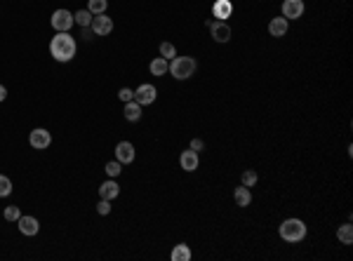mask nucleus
<instances>
[{
  "mask_svg": "<svg viewBox=\"0 0 353 261\" xmlns=\"http://www.w3.org/2000/svg\"><path fill=\"white\" fill-rule=\"evenodd\" d=\"M73 15H71L69 10H57L52 12V29L57 33H69L73 29Z\"/></svg>",
  "mask_w": 353,
  "mask_h": 261,
  "instance_id": "4",
  "label": "nucleus"
},
{
  "mask_svg": "<svg viewBox=\"0 0 353 261\" xmlns=\"http://www.w3.org/2000/svg\"><path fill=\"white\" fill-rule=\"evenodd\" d=\"M233 200H236V205H238V207H247V205L252 202L250 186H238V188H236V193H233Z\"/></svg>",
  "mask_w": 353,
  "mask_h": 261,
  "instance_id": "15",
  "label": "nucleus"
},
{
  "mask_svg": "<svg viewBox=\"0 0 353 261\" xmlns=\"http://www.w3.org/2000/svg\"><path fill=\"white\" fill-rule=\"evenodd\" d=\"M108 8V0H90L87 3V10L92 12V15H104Z\"/></svg>",
  "mask_w": 353,
  "mask_h": 261,
  "instance_id": "22",
  "label": "nucleus"
},
{
  "mask_svg": "<svg viewBox=\"0 0 353 261\" xmlns=\"http://www.w3.org/2000/svg\"><path fill=\"white\" fill-rule=\"evenodd\" d=\"M198 153L196 151H191V148H186L184 153L179 155V165H182V169H186V172H196L198 169Z\"/></svg>",
  "mask_w": 353,
  "mask_h": 261,
  "instance_id": "14",
  "label": "nucleus"
},
{
  "mask_svg": "<svg viewBox=\"0 0 353 261\" xmlns=\"http://www.w3.org/2000/svg\"><path fill=\"white\" fill-rule=\"evenodd\" d=\"M78 52V45H76V38L71 36V33H57L50 43V54H52L57 62H71Z\"/></svg>",
  "mask_w": 353,
  "mask_h": 261,
  "instance_id": "1",
  "label": "nucleus"
},
{
  "mask_svg": "<svg viewBox=\"0 0 353 261\" xmlns=\"http://www.w3.org/2000/svg\"><path fill=\"white\" fill-rule=\"evenodd\" d=\"M287 29H290V19H285L283 15L271 19V24H269V33L273 38H283L285 33H287Z\"/></svg>",
  "mask_w": 353,
  "mask_h": 261,
  "instance_id": "13",
  "label": "nucleus"
},
{
  "mask_svg": "<svg viewBox=\"0 0 353 261\" xmlns=\"http://www.w3.org/2000/svg\"><path fill=\"white\" fill-rule=\"evenodd\" d=\"M19 230H22L24 235H38V230H40V223H38V219L36 216H19Z\"/></svg>",
  "mask_w": 353,
  "mask_h": 261,
  "instance_id": "12",
  "label": "nucleus"
},
{
  "mask_svg": "<svg viewBox=\"0 0 353 261\" xmlns=\"http://www.w3.org/2000/svg\"><path fill=\"white\" fill-rule=\"evenodd\" d=\"M257 179H259V174H257L254 169H245L243 177H240V181H243V186H254L257 184Z\"/></svg>",
  "mask_w": 353,
  "mask_h": 261,
  "instance_id": "24",
  "label": "nucleus"
},
{
  "mask_svg": "<svg viewBox=\"0 0 353 261\" xmlns=\"http://www.w3.org/2000/svg\"><path fill=\"white\" fill-rule=\"evenodd\" d=\"M191 151H196V153H198V151H203V148H205V144H203V139H193L191 141Z\"/></svg>",
  "mask_w": 353,
  "mask_h": 261,
  "instance_id": "30",
  "label": "nucleus"
},
{
  "mask_svg": "<svg viewBox=\"0 0 353 261\" xmlns=\"http://www.w3.org/2000/svg\"><path fill=\"white\" fill-rule=\"evenodd\" d=\"M212 12H215V17L219 19V22H224V19H229V15L233 12V5H231L229 0H217Z\"/></svg>",
  "mask_w": 353,
  "mask_h": 261,
  "instance_id": "17",
  "label": "nucleus"
},
{
  "mask_svg": "<svg viewBox=\"0 0 353 261\" xmlns=\"http://www.w3.org/2000/svg\"><path fill=\"white\" fill-rule=\"evenodd\" d=\"M278 233H280V238L285 242H301V240L306 238V223L301 221V219H285L280 223Z\"/></svg>",
  "mask_w": 353,
  "mask_h": 261,
  "instance_id": "2",
  "label": "nucleus"
},
{
  "mask_svg": "<svg viewBox=\"0 0 353 261\" xmlns=\"http://www.w3.org/2000/svg\"><path fill=\"white\" fill-rule=\"evenodd\" d=\"M5 219L8 221H19V216H22V209L17 207V205H10V207H5Z\"/></svg>",
  "mask_w": 353,
  "mask_h": 261,
  "instance_id": "27",
  "label": "nucleus"
},
{
  "mask_svg": "<svg viewBox=\"0 0 353 261\" xmlns=\"http://www.w3.org/2000/svg\"><path fill=\"white\" fill-rule=\"evenodd\" d=\"M125 120H130V123H137L139 118H141V104H137V101L132 99L125 104Z\"/></svg>",
  "mask_w": 353,
  "mask_h": 261,
  "instance_id": "18",
  "label": "nucleus"
},
{
  "mask_svg": "<svg viewBox=\"0 0 353 261\" xmlns=\"http://www.w3.org/2000/svg\"><path fill=\"white\" fill-rule=\"evenodd\" d=\"M90 29H92L94 36H108V33H113V19L106 15H94L92 24H90Z\"/></svg>",
  "mask_w": 353,
  "mask_h": 261,
  "instance_id": "5",
  "label": "nucleus"
},
{
  "mask_svg": "<svg viewBox=\"0 0 353 261\" xmlns=\"http://www.w3.org/2000/svg\"><path fill=\"white\" fill-rule=\"evenodd\" d=\"M118 97H120V99H123L125 104H127V101H132V99H134V92H132L130 87H123V90L118 92Z\"/></svg>",
  "mask_w": 353,
  "mask_h": 261,
  "instance_id": "29",
  "label": "nucleus"
},
{
  "mask_svg": "<svg viewBox=\"0 0 353 261\" xmlns=\"http://www.w3.org/2000/svg\"><path fill=\"white\" fill-rule=\"evenodd\" d=\"M5 99H8V87L0 85V101H5Z\"/></svg>",
  "mask_w": 353,
  "mask_h": 261,
  "instance_id": "31",
  "label": "nucleus"
},
{
  "mask_svg": "<svg viewBox=\"0 0 353 261\" xmlns=\"http://www.w3.org/2000/svg\"><path fill=\"white\" fill-rule=\"evenodd\" d=\"M29 141H31L33 148L43 151V148H47L50 144H52V134H50L47 130H43V127H36V130L29 134Z\"/></svg>",
  "mask_w": 353,
  "mask_h": 261,
  "instance_id": "7",
  "label": "nucleus"
},
{
  "mask_svg": "<svg viewBox=\"0 0 353 261\" xmlns=\"http://www.w3.org/2000/svg\"><path fill=\"white\" fill-rule=\"evenodd\" d=\"M208 26L217 43H229L231 40V26L226 22H208Z\"/></svg>",
  "mask_w": 353,
  "mask_h": 261,
  "instance_id": "8",
  "label": "nucleus"
},
{
  "mask_svg": "<svg viewBox=\"0 0 353 261\" xmlns=\"http://www.w3.org/2000/svg\"><path fill=\"white\" fill-rule=\"evenodd\" d=\"M155 97H158V90H155L153 85H139L137 90H134V101H137V104H141V106L153 104Z\"/></svg>",
  "mask_w": 353,
  "mask_h": 261,
  "instance_id": "6",
  "label": "nucleus"
},
{
  "mask_svg": "<svg viewBox=\"0 0 353 261\" xmlns=\"http://www.w3.org/2000/svg\"><path fill=\"white\" fill-rule=\"evenodd\" d=\"M160 57H162V59H167V62H169V59H174V57H176V47L172 45V43H160Z\"/></svg>",
  "mask_w": 353,
  "mask_h": 261,
  "instance_id": "23",
  "label": "nucleus"
},
{
  "mask_svg": "<svg viewBox=\"0 0 353 261\" xmlns=\"http://www.w3.org/2000/svg\"><path fill=\"white\" fill-rule=\"evenodd\" d=\"M134 146H132L130 141H120L118 146H115V160L120 162V165H130L134 160Z\"/></svg>",
  "mask_w": 353,
  "mask_h": 261,
  "instance_id": "10",
  "label": "nucleus"
},
{
  "mask_svg": "<svg viewBox=\"0 0 353 261\" xmlns=\"http://www.w3.org/2000/svg\"><path fill=\"white\" fill-rule=\"evenodd\" d=\"M92 19H94V15L90 12V10H80V12H76V15H73V22H76L78 26H83V29H90Z\"/></svg>",
  "mask_w": 353,
  "mask_h": 261,
  "instance_id": "21",
  "label": "nucleus"
},
{
  "mask_svg": "<svg viewBox=\"0 0 353 261\" xmlns=\"http://www.w3.org/2000/svg\"><path fill=\"white\" fill-rule=\"evenodd\" d=\"M304 0H283V17L285 19H301L304 15Z\"/></svg>",
  "mask_w": 353,
  "mask_h": 261,
  "instance_id": "9",
  "label": "nucleus"
},
{
  "mask_svg": "<svg viewBox=\"0 0 353 261\" xmlns=\"http://www.w3.org/2000/svg\"><path fill=\"white\" fill-rule=\"evenodd\" d=\"M118 195H120V186H118V181H115V179L108 177V181H104V184L99 186V198L111 200V202H113Z\"/></svg>",
  "mask_w": 353,
  "mask_h": 261,
  "instance_id": "11",
  "label": "nucleus"
},
{
  "mask_svg": "<svg viewBox=\"0 0 353 261\" xmlns=\"http://www.w3.org/2000/svg\"><path fill=\"white\" fill-rule=\"evenodd\" d=\"M196 69H198V64L193 57H174V59H169L167 73H172V78L176 80H189L196 73Z\"/></svg>",
  "mask_w": 353,
  "mask_h": 261,
  "instance_id": "3",
  "label": "nucleus"
},
{
  "mask_svg": "<svg viewBox=\"0 0 353 261\" xmlns=\"http://www.w3.org/2000/svg\"><path fill=\"white\" fill-rule=\"evenodd\" d=\"M169 259L172 261H191V249H189V245H184V242L174 245V249H172V254H169Z\"/></svg>",
  "mask_w": 353,
  "mask_h": 261,
  "instance_id": "19",
  "label": "nucleus"
},
{
  "mask_svg": "<svg viewBox=\"0 0 353 261\" xmlns=\"http://www.w3.org/2000/svg\"><path fill=\"white\" fill-rule=\"evenodd\" d=\"M120 172H123V165H120V162L118 160H111V162H106V174L111 179H115L118 177V174H120Z\"/></svg>",
  "mask_w": 353,
  "mask_h": 261,
  "instance_id": "26",
  "label": "nucleus"
},
{
  "mask_svg": "<svg viewBox=\"0 0 353 261\" xmlns=\"http://www.w3.org/2000/svg\"><path fill=\"white\" fill-rule=\"evenodd\" d=\"M10 193H12V181H10V177L0 174V198H8Z\"/></svg>",
  "mask_w": 353,
  "mask_h": 261,
  "instance_id": "25",
  "label": "nucleus"
},
{
  "mask_svg": "<svg viewBox=\"0 0 353 261\" xmlns=\"http://www.w3.org/2000/svg\"><path fill=\"white\" fill-rule=\"evenodd\" d=\"M148 71H151L153 76H158V78L167 76V71H169V62H167V59H162V57H155L153 62L148 64Z\"/></svg>",
  "mask_w": 353,
  "mask_h": 261,
  "instance_id": "16",
  "label": "nucleus"
},
{
  "mask_svg": "<svg viewBox=\"0 0 353 261\" xmlns=\"http://www.w3.org/2000/svg\"><path fill=\"white\" fill-rule=\"evenodd\" d=\"M97 212H99L101 216H106L108 212H111V200H104V198H101L99 202H97Z\"/></svg>",
  "mask_w": 353,
  "mask_h": 261,
  "instance_id": "28",
  "label": "nucleus"
},
{
  "mask_svg": "<svg viewBox=\"0 0 353 261\" xmlns=\"http://www.w3.org/2000/svg\"><path fill=\"white\" fill-rule=\"evenodd\" d=\"M337 238H339L341 245H351V242H353V226H351V223L339 226V228H337Z\"/></svg>",
  "mask_w": 353,
  "mask_h": 261,
  "instance_id": "20",
  "label": "nucleus"
}]
</instances>
